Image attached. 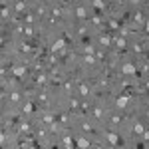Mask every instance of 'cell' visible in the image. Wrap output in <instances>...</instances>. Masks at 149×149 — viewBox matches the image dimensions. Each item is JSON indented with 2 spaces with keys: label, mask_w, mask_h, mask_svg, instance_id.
<instances>
[{
  "label": "cell",
  "mask_w": 149,
  "mask_h": 149,
  "mask_svg": "<svg viewBox=\"0 0 149 149\" xmlns=\"http://www.w3.org/2000/svg\"><path fill=\"white\" fill-rule=\"evenodd\" d=\"M24 34H26V36H34V28H32V26L28 24V26L24 28Z\"/></svg>",
  "instance_id": "obj_17"
},
{
  "label": "cell",
  "mask_w": 149,
  "mask_h": 149,
  "mask_svg": "<svg viewBox=\"0 0 149 149\" xmlns=\"http://www.w3.org/2000/svg\"><path fill=\"white\" fill-rule=\"evenodd\" d=\"M62 145H64V147H74L76 143H74V139H72V137L66 135V137H62Z\"/></svg>",
  "instance_id": "obj_11"
},
{
  "label": "cell",
  "mask_w": 149,
  "mask_h": 149,
  "mask_svg": "<svg viewBox=\"0 0 149 149\" xmlns=\"http://www.w3.org/2000/svg\"><path fill=\"white\" fill-rule=\"evenodd\" d=\"M127 103H129V97H127V95H121V97H117V100H115V105H117L119 109H125Z\"/></svg>",
  "instance_id": "obj_4"
},
{
  "label": "cell",
  "mask_w": 149,
  "mask_h": 149,
  "mask_svg": "<svg viewBox=\"0 0 149 149\" xmlns=\"http://www.w3.org/2000/svg\"><path fill=\"white\" fill-rule=\"evenodd\" d=\"M76 145H78V147H92V141H90L88 137H80L78 141H76Z\"/></svg>",
  "instance_id": "obj_8"
},
{
  "label": "cell",
  "mask_w": 149,
  "mask_h": 149,
  "mask_svg": "<svg viewBox=\"0 0 149 149\" xmlns=\"http://www.w3.org/2000/svg\"><path fill=\"white\" fill-rule=\"evenodd\" d=\"M84 52H88V54H95L93 46H84Z\"/></svg>",
  "instance_id": "obj_22"
},
{
  "label": "cell",
  "mask_w": 149,
  "mask_h": 149,
  "mask_svg": "<svg viewBox=\"0 0 149 149\" xmlns=\"http://www.w3.org/2000/svg\"><path fill=\"white\" fill-rule=\"evenodd\" d=\"M81 129H84L86 133H90V131H92V125H90L88 121H84V123H81Z\"/></svg>",
  "instance_id": "obj_19"
},
{
  "label": "cell",
  "mask_w": 149,
  "mask_h": 149,
  "mask_svg": "<svg viewBox=\"0 0 149 149\" xmlns=\"http://www.w3.org/2000/svg\"><path fill=\"white\" fill-rule=\"evenodd\" d=\"M135 22H137V24H145V18H143L141 12H135Z\"/></svg>",
  "instance_id": "obj_16"
},
{
  "label": "cell",
  "mask_w": 149,
  "mask_h": 149,
  "mask_svg": "<svg viewBox=\"0 0 149 149\" xmlns=\"http://www.w3.org/2000/svg\"><path fill=\"white\" fill-rule=\"evenodd\" d=\"M38 2H40V0H38Z\"/></svg>",
  "instance_id": "obj_27"
},
{
  "label": "cell",
  "mask_w": 149,
  "mask_h": 149,
  "mask_svg": "<svg viewBox=\"0 0 149 149\" xmlns=\"http://www.w3.org/2000/svg\"><path fill=\"white\" fill-rule=\"evenodd\" d=\"M64 46H66V40H64V38H60V40H56V42L52 44V52H60Z\"/></svg>",
  "instance_id": "obj_6"
},
{
  "label": "cell",
  "mask_w": 149,
  "mask_h": 149,
  "mask_svg": "<svg viewBox=\"0 0 149 149\" xmlns=\"http://www.w3.org/2000/svg\"><path fill=\"white\" fill-rule=\"evenodd\" d=\"M103 115H105V109H102V107H95V109H93V117H95V119H102Z\"/></svg>",
  "instance_id": "obj_13"
},
{
  "label": "cell",
  "mask_w": 149,
  "mask_h": 149,
  "mask_svg": "<svg viewBox=\"0 0 149 149\" xmlns=\"http://www.w3.org/2000/svg\"><path fill=\"white\" fill-rule=\"evenodd\" d=\"M24 74H26V68L24 66H14V76L16 78H24Z\"/></svg>",
  "instance_id": "obj_9"
},
{
  "label": "cell",
  "mask_w": 149,
  "mask_h": 149,
  "mask_svg": "<svg viewBox=\"0 0 149 149\" xmlns=\"http://www.w3.org/2000/svg\"><path fill=\"white\" fill-rule=\"evenodd\" d=\"M80 95H84V97L90 95V88H88L86 84H81V86H80Z\"/></svg>",
  "instance_id": "obj_14"
},
{
  "label": "cell",
  "mask_w": 149,
  "mask_h": 149,
  "mask_svg": "<svg viewBox=\"0 0 149 149\" xmlns=\"http://www.w3.org/2000/svg\"><path fill=\"white\" fill-rule=\"evenodd\" d=\"M145 30H147V34H149V18L145 20Z\"/></svg>",
  "instance_id": "obj_26"
},
{
  "label": "cell",
  "mask_w": 149,
  "mask_h": 149,
  "mask_svg": "<svg viewBox=\"0 0 149 149\" xmlns=\"http://www.w3.org/2000/svg\"><path fill=\"white\" fill-rule=\"evenodd\" d=\"M26 10V4L24 2H16V12H24Z\"/></svg>",
  "instance_id": "obj_18"
},
{
  "label": "cell",
  "mask_w": 149,
  "mask_h": 149,
  "mask_svg": "<svg viewBox=\"0 0 149 149\" xmlns=\"http://www.w3.org/2000/svg\"><path fill=\"white\" fill-rule=\"evenodd\" d=\"M93 6H95L97 10H100V8L103 10V6H105V4H103V0H102V2H100V0H93Z\"/></svg>",
  "instance_id": "obj_20"
},
{
  "label": "cell",
  "mask_w": 149,
  "mask_h": 149,
  "mask_svg": "<svg viewBox=\"0 0 149 149\" xmlns=\"http://www.w3.org/2000/svg\"><path fill=\"white\" fill-rule=\"evenodd\" d=\"M143 131H145V127H143V123H139V121H135V125H133V133H137V135H143Z\"/></svg>",
  "instance_id": "obj_10"
},
{
  "label": "cell",
  "mask_w": 149,
  "mask_h": 149,
  "mask_svg": "<svg viewBox=\"0 0 149 149\" xmlns=\"http://www.w3.org/2000/svg\"><path fill=\"white\" fill-rule=\"evenodd\" d=\"M135 64H133V62H123V64H121V74H123V76H133V74H135Z\"/></svg>",
  "instance_id": "obj_2"
},
{
  "label": "cell",
  "mask_w": 149,
  "mask_h": 149,
  "mask_svg": "<svg viewBox=\"0 0 149 149\" xmlns=\"http://www.w3.org/2000/svg\"><path fill=\"white\" fill-rule=\"evenodd\" d=\"M2 18H4V20L8 18V8H2Z\"/></svg>",
  "instance_id": "obj_24"
},
{
  "label": "cell",
  "mask_w": 149,
  "mask_h": 149,
  "mask_svg": "<svg viewBox=\"0 0 149 149\" xmlns=\"http://www.w3.org/2000/svg\"><path fill=\"white\" fill-rule=\"evenodd\" d=\"M32 109H34V103H26V105H24V109H22V111H24L26 115H30V113H32Z\"/></svg>",
  "instance_id": "obj_15"
},
{
  "label": "cell",
  "mask_w": 149,
  "mask_h": 149,
  "mask_svg": "<svg viewBox=\"0 0 149 149\" xmlns=\"http://www.w3.org/2000/svg\"><path fill=\"white\" fill-rule=\"evenodd\" d=\"M84 64H86V66H93V64H95V58H93L92 54L84 56Z\"/></svg>",
  "instance_id": "obj_12"
},
{
  "label": "cell",
  "mask_w": 149,
  "mask_h": 149,
  "mask_svg": "<svg viewBox=\"0 0 149 149\" xmlns=\"http://www.w3.org/2000/svg\"><path fill=\"white\" fill-rule=\"evenodd\" d=\"M100 44L105 46V48H111V36L109 34H102L100 36Z\"/></svg>",
  "instance_id": "obj_5"
},
{
  "label": "cell",
  "mask_w": 149,
  "mask_h": 149,
  "mask_svg": "<svg viewBox=\"0 0 149 149\" xmlns=\"http://www.w3.org/2000/svg\"><path fill=\"white\" fill-rule=\"evenodd\" d=\"M10 100H12V102H18V100H20V93H18V92H12L10 93Z\"/></svg>",
  "instance_id": "obj_21"
},
{
  "label": "cell",
  "mask_w": 149,
  "mask_h": 149,
  "mask_svg": "<svg viewBox=\"0 0 149 149\" xmlns=\"http://www.w3.org/2000/svg\"><path fill=\"white\" fill-rule=\"evenodd\" d=\"M103 135H105V141H107L109 145H113V147H115V145H121V143H119L121 139H119V135H117L115 131H105Z\"/></svg>",
  "instance_id": "obj_1"
},
{
  "label": "cell",
  "mask_w": 149,
  "mask_h": 149,
  "mask_svg": "<svg viewBox=\"0 0 149 149\" xmlns=\"http://www.w3.org/2000/svg\"><path fill=\"white\" fill-rule=\"evenodd\" d=\"M113 44L117 46V50H123V48H125V40H123L121 36H113Z\"/></svg>",
  "instance_id": "obj_7"
},
{
  "label": "cell",
  "mask_w": 149,
  "mask_h": 149,
  "mask_svg": "<svg viewBox=\"0 0 149 149\" xmlns=\"http://www.w3.org/2000/svg\"><path fill=\"white\" fill-rule=\"evenodd\" d=\"M76 18L80 20V22H86L90 16H88V10H86V6H78L76 8Z\"/></svg>",
  "instance_id": "obj_3"
},
{
  "label": "cell",
  "mask_w": 149,
  "mask_h": 149,
  "mask_svg": "<svg viewBox=\"0 0 149 149\" xmlns=\"http://www.w3.org/2000/svg\"><path fill=\"white\" fill-rule=\"evenodd\" d=\"M111 123H117V125H119V115H111Z\"/></svg>",
  "instance_id": "obj_23"
},
{
  "label": "cell",
  "mask_w": 149,
  "mask_h": 149,
  "mask_svg": "<svg viewBox=\"0 0 149 149\" xmlns=\"http://www.w3.org/2000/svg\"><path fill=\"white\" fill-rule=\"evenodd\" d=\"M143 139H145V141H149V129H147V131H143Z\"/></svg>",
  "instance_id": "obj_25"
}]
</instances>
